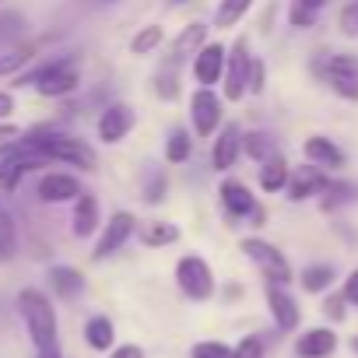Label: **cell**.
Listing matches in <instances>:
<instances>
[{
    "mask_svg": "<svg viewBox=\"0 0 358 358\" xmlns=\"http://www.w3.org/2000/svg\"><path fill=\"white\" fill-rule=\"evenodd\" d=\"M137 218L130 215V211H113L109 215V222H102V229H99V236H95V246H92V260L95 264H102V260H109V257H116L134 236H137Z\"/></svg>",
    "mask_w": 358,
    "mask_h": 358,
    "instance_id": "9c48e42d",
    "label": "cell"
},
{
    "mask_svg": "<svg viewBox=\"0 0 358 358\" xmlns=\"http://www.w3.org/2000/svg\"><path fill=\"white\" fill-rule=\"evenodd\" d=\"M355 4H358V0H355Z\"/></svg>",
    "mask_w": 358,
    "mask_h": 358,
    "instance_id": "816d5d0a",
    "label": "cell"
},
{
    "mask_svg": "<svg viewBox=\"0 0 358 358\" xmlns=\"http://www.w3.org/2000/svg\"><path fill=\"white\" fill-rule=\"evenodd\" d=\"M232 358H267V337L264 334H246L232 344Z\"/></svg>",
    "mask_w": 358,
    "mask_h": 358,
    "instance_id": "d590c367",
    "label": "cell"
},
{
    "mask_svg": "<svg viewBox=\"0 0 358 358\" xmlns=\"http://www.w3.org/2000/svg\"><path fill=\"white\" fill-rule=\"evenodd\" d=\"M239 295H243L239 285H229V288H225V299H239Z\"/></svg>",
    "mask_w": 358,
    "mask_h": 358,
    "instance_id": "7dc6e473",
    "label": "cell"
},
{
    "mask_svg": "<svg viewBox=\"0 0 358 358\" xmlns=\"http://www.w3.org/2000/svg\"><path fill=\"white\" fill-rule=\"evenodd\" d=\"M341 25H344L348 36H358V4H351V8L341 11Z\"/></svg>",
    "mask_w": 358,
    "mask_h": 358,
    "instance_id": "7bdbcfd3",
    "label": "cell"
},
{
    "mask_svg": "<svg viewBox=\"0 0 358 358\" xmlns=\"http://www.w3.org/2000/svg\"><path fill=\"white\" fill-rule=\"evenodd\" d=\"M243 155V130L239 123H222L218 134L211 137V169L215 172H229Z\"/></svg>",
    "mask_w": 358,
    "mask_h": 358,
    "instance_id": "2e32d148",
    "label": "cell"
},
{
    "mask_svg": "<svg viewBox=\"0 0 358 358\" xmlns=\"http://www.w3.org/2000/svg\"><path fill=\"white\" fill-rule=\"evenodd\" d=\"M165 46V29L162 25H144V29H137L134 32V39H130V53L134 57H151V53H158Z\"/></svg>",
    "mask_w": 358,
    "mask_h": 358,
    "instance_id": "4dcf8cb0",
    "label": "cell"
},
{
    "mask_svg": "<svg viewBox=\"0 0 358 358\" xmlns=\"http://www.w3.org/2000/svg\"><path fill=\"white\" fill-rule=\"evenodd\" d=\"M190 158H194V134H190V127H176L169 134V141H165V162L169 165H183Z\"/></svg>",
    "mask_w": 358,
    "mask_h": 358,
    "instance_id": "f1b7e54d",
    "label": "cell"
},
{
    "mask_svg": "<svg viewBox=\"0 0 358 358\" xmlns=\"http://www.w3.org/2000/svg\"><path fill=\"white\" fill-rule=\"evenodd\" d=\"M78 194H81V179L71 176V172L50 169V172H43V176L36 179V197H39L43 204H71Z\"/></svg>",
    "mask_w": 358,
    "mask_h": 358,
    "instance_id": "9a60e30c",
    "label": "cell"
},
{
    "mask_svg": "<svg viewBox=\"0 0 358 358\" xmlns=\"http://www.w3.org/2000/svg\"><path fill=\"white\" fill-rule=\"evenodd\" d=\"M264 299H267V313H271L278 334H292V330H299V323H302V309H299L295 295L288 292V285H271V281H267V285H264Z\"/></svg>",
    "mask_w": 358,
    "mask_h": 358,
    "instance_id": "7c38bea8",
    "label": "cell"
},
{
    "mask_svg": "<svg viewBox=\"0 0 358 358\" xmlns=\"http://www.w3.org/2000/svg\"><path fill=\"white\" fill-rule=\"evenodd\" d=\"M323 8H327V0H292V8H288L292 29H309V25L320 18Z\"/></svg>",
    "mask_w": 358,
    "mask_h": 358,
    "instance_id": "e575fe53",
    "label": "cell"
},
{
    "mask_svg": "<svg viewBox=\"0 0 358 358\" xmlns=\"http://www.w3.org/2000/svg\"><path fill=\"white\" fill-rule=\"evenodd\" d=\"M36 358H64V351H60V344H53V348H39Z\"/></svg>",
    "mask_w": 358,
    "mask_h": 358,
    "instance_id": "bcb514c9",
    "label": "cell"
},
{
    "mask_svg": "<svg viewBox=\"0 0 358 358\" xmlns=\"http://www.w3.org/2000/svg\"><path fill=\"white\" fill-rule=\"evenodd\" d=\"M134 127H137V113H134L130 102H109V106H102V113H99V120H95V134H99V141L109 144V148H113V144H123Z\"/></svg>",
    "mask_w": 358,
    "mask_h": 358,
    "instance_id": "8fae6325",
    "label": "cell"
},
{
    "mask_svg": "<svg viewBox=\"0 0 358 358\" xmlns=\"http://www.w3.org/2000/svg\"><path fill=\"white\" fill-rule=\"evenodd\" d=\"M225 123V99L215 88H194L190 95V134L197 141H211Z\"/></svg>",
    "mask_w": 358,
    "mask_h": 358,
    "instance_id": "52a82bcc",
    "label": "cell"
},
{
    "mask_svg": "<svg viewBox=\"0 0 358 358\" xmlns=\"http://www.w3.org/2000/svg\"><path fill=\"white\" fill-rule=\"evenodd\" d=\"M253 8V0H218V8H215V29H232L239 25Z\"/></svg>",
    "mask_w": 358,
    "mask_h": 358,
    "instance_id": "836d02e7",
    "label": "cell"
},
{
    "mask_svg": "<svg viewBox=\"0 0 358 358\" xmlns=\"http://www.w3.org/2000/svg\"><path fill=\"white\" fill-rule=\"evenodd\" d=\"M323 208L327 211H334V208H341V204H348V201H355V187L351 183H334V179H330V183L323 187Z\"/></svg>",
    "mask_w": 358,
    "mask_h": 358,
    "instance_id": "8d00e7d4",
    "label": "cell"
},
{
    "mask_svg": "<svg viewBox=\"0 0 358 358\" xmlns=\"http://www.w3.org/2000/svg\"><path fill=\"white\" fill-rule=\"evenodd\" d=\"M102 229V208H99V197L92 190H81L74 201H71V236L74 239H92L99 236Z\"/></svg>",
    "mask_w": 358,
    "mask_h": 358,
    "instance_id": "5bb4252c",
    "label": "cell"
},
{
    "mask_svg": "<svg viewBox=\"0 0 358 358\" xmlns=\"http://www.w3.org/2000/svg\"><path fill=\"white\" fill-rule=\"evenodd\" d=\"M218 204H222V211H225L232 222H243V218L264 222V211H260L253 190L243 183V179H232V176L222 179V183H218Z\"/></svg>",
    "mask_w": 358,
    "mask_h": 358,
    "instance_id": "30bf717a",
    "label": "cell"
},
{
    "mask_svg": "<svg viewBox=\"0 0 358 358\" xmlns=\"http://www.w3.org/2000/svg\"><path fill=\"white\" fill-rule=\"evenodd\" d=\"M25 130L18 127V123H11V120H0V144H11V141H18Z\"/></svg>",
    "mask_w": 358,
    "mask_h": 358,
    "instance_id": "ee69618b",
    "label": "cell"
},
{
    "mask_svg": "<svg viewBox=\"0 0 358 358\" xmlns=\"http://www.w3.org/2000/svg\"><path fill=\"white\" fill-rule=\"evenodd\" d=\"M15 309H18V316L25 323V334H29L36 351L60 344V313H57V302H53L50 292L29 285L15 295Z\"/></svg>",
    "mask_w": 358,
    "mask_h": 358,
    "instance_id": "7a4b0ae2",
    "label": "cell"
},
{
    "mask_svg": "<svg viewBox=\"0 0 358 358\" xmlns=\"http://www.w3.org/2000/svg\"><path fill=\"white\" fill-rule=\"evenodd\" d=\"M302 155H306V162L316 165V169H341V165H344V151H341L330 137H323V134L306 137Z\"/></svg>",
    "mask_w": 358,
    "mask_h": 358,
    "instance_id": "44dd1931",
    "label": "cell"
},
{
    "mask_svg": "<svg viewBox=\"0 0 358 358\" xmlns=\"http://www.w3.org/2000/svg\"><path fill=\"white\" fill-rule=\"evenodd\" d=\"M46 281H50L53 299H60V302H74V299H81L85 288H88L85 274H81L78 267H71V264H53V267L46 271Z\"/></svg>",
    "mask_w": 358,
    "mask_h": 358,
    "instance_id": "d6986e66",
    "label": "cell"
},
{
    "mask_svg": "<svg viewBox=\"0 0 358 358\" xmlns=\"http://www.w3.org/2000/svg\"><path fill=\"white\" fill-rule=\"evenodd\" d=\"M327 183H330V179H327L323 169H316V165H299V169L288 172L285 194H288V201L302 204V201H309V197H320Z\"/></svg>",
    "mask_w": 358,
    "mask_h": 358,
    "instance_id": "e0dca14e",
    "label": "cell"
},
{
    "mask_svg": "<svg viewBox=\"0 0 358 358\" xmlns=\"http://www.w3.org/2000/svg\"><path fill=\"white\" fill-rule=\"evenodd\" d=\"M239 250L264 274V281H271V285H288L292 281V264L274 243H267L260 236H246V239H239Z\"/></svg>",
    "mask_w": 358,
    "mask_h": 358,
    "instance_id": "8992f818",
    "label": "cell"
},
{
    "mask_svg": "<svg viewBox=\"0 0 358 358\" xmlns=\"http://www.w3.org/2000/svg\"><path fill=\"white\" fill-rule=\"evenodd\" d=\"M106 358H148V351L141 344H134V341H123V344H113L106 351Z\"/></svg>",
    "mask_w": 358,
    "mask_h": 358,
    "instance_id": "ab89813d",
    "label": "cell"
},
{
    "mask_svg": "<svg viewBox=\"0 0 358 358\" xmlns=\"http://www.w3.org/2000/svg\"><path fill=\"white\" fill-rule=\"evenodd\" d=\"M172 278H176V288L183 292V299H190V302H211L215 292H218L215 271H211V264L201 253H183L179 257Z\"/></svg>",
    "mask_w": 358,
    "mask_h": 358,
    "instance_id": "5b68a950",
    "label": "cell"
},
{
    "mask_svg": "<svg viewBox=\"0 0 358 358\" xmlns=\"http://www.w3.org/2000/svg\"><path fill=\"white\" fill-rule=\"evenodd\" d=\"M15 109H18L15 95H11L8 88H0V120H11V116H15Z\"/></svg>",
    "mask_w": 358,
    "mask_h": 358,
    "instance_id": "f6af8a7d",
    "label": "cell"
},
{
    "mask_svg": "<svg viewBox=\"0 0 358 358\" xmlns=\"http://www.w3.org/2000/svg\"><path fill=\"white\" fill-rule=\"evenodd\" d=\"M99 4H120V0H99Z\"/></svg>",
    "mask_w": 358,
    "mask_h": 358,
    "instance_id": "f907efd6",
    "label": "cell"
},
{
    "mask_svg": "<svg viewBox=\"0 0 358 358\" xmlns=\"http://www.w3.org/2000/svg\"><path fill=\"white\" fill-rule=\"evenodd\" d=\"M225 57H229V46H225V43H218V39H208V43L194 53V60H190L194 81H197L201 88H215V85H222Z\"/></svg>",
    "mask_w": 358,
    "mask_h": 358,
    "instance_id": "4fadbf2b",
    "label": "cell"
},
{
    "mask_svg": "<svg viewBox=\"0 0 358 358\" xmlns=\"http://www.w3.org/2000/svg\"><path fill=\"white\" fill-rule=\"evenodd\" d=\"M295 358H330L337 351V334L330 327H309L292 344Z\"/></svg>",
    "mask_w": 358,
    "mask_h": 358,
    "instance_id": "ffe728a7",
    "label": "cell"
},
{
    "mask_svg": "<svg viewBox=\"0 0 358 358\" xmlns=\"http://www.w3.org/2000/svg\"><path fill=\"white\" fill-rule=\"evenodd\" d=\"M29 43V18L18 11H0V50Z\"/></svg>",
    "mask_w": 358,
    "mask_h": 358,
    "instance_id": "484cf974",
    "label": "cell"
},
{
    "mask_svg": "<svg viewBox=\"0 0 358 358\" xmlns=\"http://www.w3.org/2000/svg\"><path fill=\"white\" fill-rule=\"evenodd\" d=\"M25 137L50 165H71V169H81V172H95L99 169L95 148L85 137H78V134H67V130H57V127H36Z\"/></svg>",
    "mask_w": 358,
    "mask_h": 358,
    "instance_id": "6da1fadb",
    "label": "cell"
},
{
    "mask_svg": "<svg viewBox=\"0 0 358 358\" xmlns=\"http://www.w3.org/2000/svg\"><path fill=\"white\" fill-rule=\"evenodd\" d=\"M18 246H22V239H18V222H15V215L4 208V201H0V267L11 264V260L18 257Z\"/></svg>",
    "mask_w": 358,
    "mask_h": 358,
    "instance_id": "4316f807",
    "label": "cell"
},
{
    "mask_svg": "<svg viewBox=\"0 0 358 358\" xmlns=\"http://www.w3.org/2000/svg\"><path fill=\"white\" fill-rule=\"evenodd\" d=\"M351 351H355V355H358V337H351Z\"/></svg>",
    "mask_w": 358,
    "mask_h": 358,
    "instance_id": "c3c4849f",
    "label": "cell"
},
{
    "mask_svg": "<svg viewBox=\"0 0 358 358\" xmlns=\"http://www.w3.org/2000/svg\"><path fill=\"white\" fill-rule=\"evenodd\" d=\"M208 36H211V25H208V22H190V25H183V29H179V36L169 43V64L183 67L187 60H194V53L208 43Z\"/></svg>",
    "mask_w": 358,
    "mask_h": 358,
    "instance_id": "ac0fdd59",
    "label": "cell"
},
{
    "mask_svg": "<svg viewBox=\"0 0 358 358\" xmlns=\"http://www.w3.org/2000/svg\"><path fill=\"white\" fill-rule=\"evenodd\" d=\"M190 358H232V344L208 337V341H197V344L190 348Z\"/></svg>",
    "mask_w": 358,
    "mask_h": 358,
    "instance_id": "74e56055",
    "label": "cell"
},
{
    "mask_svg": "<svg viewBox=\"0 0 358 358\" xmlns=\"http://www.w3.org/2000/svg\"><path fill=\"white\" fill-rule=\"evenodd\" d=\"M267 88V67H264V60L260 57H253V64H250V88H246V95H260Z\"/></svg>",
    "mask_w": 358,
    "mask_h": 358,
    "instance_id": "f35d334b",
    "label": "cell"
},
{
    "mask_svg": "<svg viewBox=\"0 0 358 358\" xmlns=\"http://www.w3.org/2000/svg\"><path fill=\"white\" fill-rule=\"evenodd\" d=\"M172 4H176V8H179V4H190V0H172Z\"/></svg>",
    "mask_w": 358,
    "mask_h": 358,
    "instance_id": "681fc988",
    "label": "cell"
},
{
    "mask_svg": "<svg viewBox=\"0 0 358 358\" xmlns=\"http://www.w3.org/2000/svg\"><path fill=\"white\" fill-rule=\"evenodd\" d=\"M151 95L158 102H176L183 95V85H179V64H162L155 74H151Z\"/></svg>",
    "mask_w": 358,
    "mask_h": 358,
    "instance_id": "d4e9b609",
    "label": "cell"
},
{
    "mask_svg": "<svg viewBox=\"0 0 358 358\" xmlns=\"http://www.w3.org/2000/svg\"><path fill=\"white\" fill-rule=\"evenodd\" d=\"M341 295H344V302H348V306H358V267L348 274V281H344Z\"/></svg>",
    "mask_w": 358,
    "mask_h": 358,
    "instance_id": "b9f144b4",
    "label": "cell"
},
{
    "mask_svg": "<svg viewBox=\"0 0 358 358\" xmlns=\"http://www.w3.org/2000/svg\"><path fill=\"white\" fill-rule=\"evenodd\" d=\"M250 64H253L250 39L239 36V39L229 46V57H225V74H222V99H225V102H243V99H246Z\"/></svg>",
    "mask_w": 358,
    "mask_h": 358,
    "instance_id": "ba28073f",
    "label": "cell"
},
{
    "mask_svg": "<svg viewBox=\"0 0 358 358\" xmlns=\"http://www.w3.org/2000/svg\"><path fill=\"white\" fill-rule=\"evenodd\" d=\"M141 194H144V204L158 208V204L169 197V172H165V169H158V165H148L144 183H141Z\"/></svg>",
    "mask_w": 358,
    "mask_h": 358,
    "instance_id": "f546056e",
    "label": "cell"
},
{
    "mask_svg": "<svg viewBox=\"0 0 358 358\" xmlns=\"http://www.w3.org/2000/svg\"><path fill=\"white\" fill-rule=\"evenodd\" d=\"M243 155L253 162H267L278 155V141L267 130H250V134H243Z\"/></svg>",
    "mask_w": 358,
    "mask_h": 358,
    "instance_id": "1f68e13d",
    "label": "cell"
},
{
    "mask_svg": "<svg viewBox=\"0 0 358 358\" xmlns=\"http://www.w3.org/2000/svg\"><path fill=\"white\" fill-rule=\"evenodd\" d=\"M313 74L341 99L358 102V57L351 53H316Z\"/></svg>",
    "mask_w": 358,
    "mask_h": 358,
    "instance_id": "277c9868",
    "label": "cell"
},
{
    "mask_svg": "<svg viewBox=\"0 0 358 358\" xmlns=\"http://www.w3.org/2000/svg\"><path fill=\"white\" fill-rule=\"evenodd\" d=\"M288 172H292V165H288V158H285L281 151H278L274 158L260 162V172H257L260 190H264V194H281L285 183H288Z\"/></svg>",
    "mask_w": 358,
    "mask_h": 358,
    "instance_id": "cb8c5ba5",
    "label": "cell"
},
{
    "mask_svg": "<svg viewBox=\"0 0 358 358\" xmlns=\"http://www.w3.org/2000/svg\"><path fill=\"white\" fill-rule=\"evenodd\" d=\"M11 81H15V88H36L43 99H67L81 88V71H78L74 57H57V60H46L32 71L25 67Z\"/></svg>",
    "mask_w": 358,
    "mask_h": 358,
    "instance_id": "3957f363",
    "label": "cell"
},
{
    "mask_svg": "<svg viewBox=\"0 0 358 358\" xmlns=\"http://www.w3.org/2000/svg\"><path fill=\"white\" fill-rule=\"evenodd\" d=\"M36 60V43H22L11 50H0V78H15Z\"/></svg>",
    "mask_w": 358,
    "mask_h": 358,
    "instance_id": "83f0119b",
    "label": "cell"
},
{
    "mask_svg": "<svg viewBox=\"0 0 358 358\" xmlns=\"http://www.w3.org/2000/svg\"><path fill=\"white\" fill-rule=\"evenodd\" d=\"M334 281H337V271H334L330 264H309V267H302V274H299V285H302L309 295L327 292Z\"/></svg>",
    "mask_w": 358,
    "mask_h": 358,
    "instance_id": "d6a6232c",
    "label": "cell"
},
{
    "mask_svg": "<svg viewBox=\"0 0 358 358\" xmlns=\"http://www.w3.org/2000/svg\"><path fill=\"white\" fill-rule=\"evenodd\" d=\"M344 306H348V302H344V295L337 292V295H330V299L323 302V313H327L330 320H344Z\"/></svg>",
    "mask_w": 358,
    "mask_h": 358,
    "instance_id": "60d3db41",
    "label": "cell"
},
{
    "mask_svg": "<svg viewBox=\"0 0 358 358\" xmlns=\"http://www.w3.org/2000/svg\"><path fill=\"white\" fill-rule=\"evenodd\" d=\"M137 243L148 250H165V246L179 243V225L176 222H144V225H137Z\"/></svg>",
    "mask_w": 358,
    "mask_h": 358,
    "instance_id": "603a6c76",
    "label": "cell"
},
{
    "mask_svg": "<svg viewBox=\"0 0 358 358\" xmlns=\"http://www.w3.org/2000/svg\"><path fill=\"white\" fill-rule=\"evenodd\" d=\"M81 337H85V344H88L92 351L106 355V351L116 344V323H113L106 313H95V316H88V320H85Z\"/></svg>",
    "mask_w": 358,
    "mask_h": 358,
    "instance_id": "7402d4cb",
    "label": "cell"
}]
</instances>
